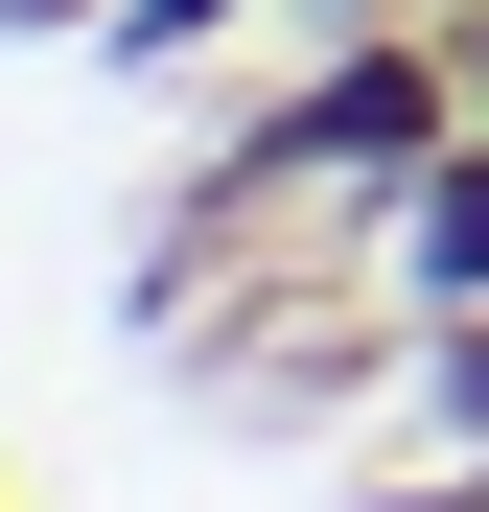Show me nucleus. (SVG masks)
<instances>
[{"instance_id": "1", "label": "nucleus", "mask_w": 489, "mask_h": 512, "mask_svg": "<svg viewBox=\"0 0 489 512\" xmlns=\"http://www.w3.org/2000/svg\"><path fill=\"white\" fill-rule=\"evenodd\" d=\"M443 140H466V24H443V0H373V24H326L280 94L233 117V163H257V187H303L350 256H373V210L420 187Z\"/></svg>"}, {"instance_id": "2", "label": "nucleus", "mask_w": 489, "mask_h": 512, "mask_svg": "<svg viewBox=\"0 0 489 512\" xmlns=\"http://www.w3.org/2000/svg\"><path fill=\"white\" fill-rule=\"evenodd\" d=\"M373 256H396V303H489V117H466L420 187L373 210Z\"/></svg>"}, {"instance_id": "3", "label": "nucleus", "mask_w": 489, "mask_h": 512, "mask_svg": "<svg viewBox=\"0 0 489 512\" xmlns=\"http://www.w3.org/2000/svg\"><path fill=\"white\" fill-rule=\"evenodd\" d=\"M396 419H443V443H489V303H420V350H396Z\"/></svg>"}, {"instance_id": "4", "label": "nucleus", "mask_w": 489, "mask_h": 512, "mask_svg": "<svg viewBox=\"0 0 489 512\" xmlns=\"http://www.w3.org/2000/svg\"><path fill=\"white\" fill-rule=\"evenodd\" d=\"M257 24H280V0H94L117 70H210V47H257Z\"/></svg>"}, {"instance_id": "5", "label": "nucleus", "mask_w": 489, "mask_h": 512, "mask_svg": "<svg viewBox=\"0 0 489 512\" xmlns=\"http://www.w3.org/2000/svg\"><path fill=\"white\" fill-rule=\"evenodd\" d=\"M350 512H489V443H443V419H420L396 466H350Z\"/></svg>"}, {"instance_id": "6", "label": "nucleus", "mask_w": 489, "mask_h": 512, "mask_svg": "<svg viewBox=\"0 0 489 512\" xmlns=\"http://www.w3.org/2000/svg\"><path fill=\"white\" fill-rule=\"evenodd\" d=\"M0 47H94V0H0Z\"/></svg>"}, {"instance_id": "7", "label": "nucleus", "mask_w": 489, "mask_h": 512, "mask_svg": "<svg viewBox=\"0 0 489 512\" xmlns=\"http://www.w3.org/2000/svg\"><path fill=\"white\" fill-rule=\"evenodd\" d=\"M443 24H466V117H489V0H443Z\"/></svg>"}]
</instances>
